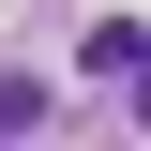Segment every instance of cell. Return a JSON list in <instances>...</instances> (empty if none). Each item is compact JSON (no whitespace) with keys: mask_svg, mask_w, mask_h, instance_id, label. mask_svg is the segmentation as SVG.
I'll return each instance as SVG.
<instances>
[{"mask_svg":"<svg viewBox=\"0 0 151 151\" xmlns=\"http://www.w3.org/2000/svg\"><path fill=\"white\" fill-rule=\"evenodd\" d=\"M0 136H45V91L30 76H0Z\"/></svg>","mask_w":151,"mask_h":151,"instance_id":"7a4b0ae2","label":"cell"},{"mask_svg":"<svg viewBox=\"0 0 151 151\" xmlns=\"http://www.w3.org/2000/svg\"><path fill=\"white\" fill-rule=\"evenodd\" d=\"M76 60H91V76H121V91H136V60H151V30H136V15H106V30L76 45Z\"/></svg>","mask_w":151,"mask_h":151,"instance_id":"6da1fadb","label":"cell"}]
</instances>
